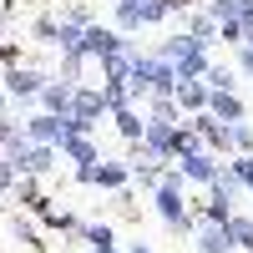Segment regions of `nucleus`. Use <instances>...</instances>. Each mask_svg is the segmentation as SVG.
<instances>
[{"label": "nucleus", "instance_id": "obj_7", "mask_svg": "<svg viewBox=\"0 0 253 253\" xmlns=\"http://www.w3.org/2000/svg\"><path fill=\"white\" fill-rule=\"evenodd\" d=\"M132 253H147V248H132Z\"/></svg>", "mask_w": 253, "mask_h": 253}, {"label": "nucleus", "instance_id": "obj_1", "mask_svg": "<svg viewBox=\"0 0 253 253\" xmlns=\"http://www.w3.org/2000/svg\"><path fill=\"white\" fill-rule=\"evenodd\" d=\"M182 177H193V182H213V177H218V162L208 157V152H187V157H182Z\"/></svg>", "mask_w": 253, "mask_h": 253}, {"label": "nucleus", "instance_id": "obj_5", "mask_svg": "<svg viewBox=\"0 0 253 253\" xmlns=\"http://www.w3.org/2000/svg\"><path fill=\"white\" fill-rule=\"evenodd\" d=\"M86 243L96 248V253H112L117 243H112V228H86Z\"/></svg>", "mask_w": 253, "mask_h": 253}, {"label": "nucleus", "instance_id": "obj_3", "mask_svg": "<svg viewBox=\"0 0 253 253\" xmlns=\"http://www.w3.org/2000/svg\"><path fill=\"white\" fill-rule=\"evenodd\" d=\"M228 228H233V243H238L243 253H253V223H248V218H228Z\"/></svg>", "mask_w": 253, "mask_h": 253}, {"label": "nucleus", "instance_id": "obj_4", "mask_svg": "<svg viewBox=\"0 0 253 253\" xmlns=\"http://www.w3.org/2000/svg\"><path fill=\"white\" fill-rule=\"evenodd\" d=\"M36 86H41L36 71H10V91H15V96H26V91H36Z\"/></svg>", "mask_w": 253, "mask_h": 253}, {"label": "nucleus", "instance_id": "obj_2", "mask_svg": "<svg viewBox=\"0 0 253 253\" xmlns=\"http://www.w3.org/2000/svg\"><path fill=\"white\" fill-rule=\"evenodd\" d=\"M208 107H213V117H223V122H243V101H238L233 91H213V96H208Z\"/></svg>", "mask_w": 253, "mask_h": 253}, {"label": "nucleus", "instance_id": "obj_6", "mask_svg": "<svg viewBox=\"0 0 253 253\" xmlns=\"http://www.w3.org/2000/svg\"><path fill=\"white\" fill-rule=\"evenodd\" d=\"M46 107L66 112V107H71V86H46Z\"/></svg>", "mask_w": 253, "mask_h": 253}]
</instances>
